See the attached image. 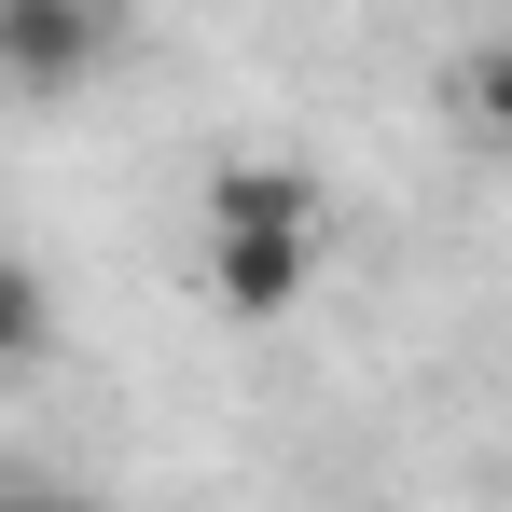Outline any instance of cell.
Instances as JSON below:
<instances>
[{
	"label": "cell",
	"instance_id": "obj_4",
	"mask_svg": "<svg viewBox=\"0 0 512 512\" xmlns=\"http://www.w3.org/2000/svg\"><path fill=\"white\" fill-rule=\"evenodd\" d=\"M471 111L512 139V42H485V56H471Z\"/></svg>",
	"mask_w": 512,
	"mask_h": 512
},
{
	"label": "cell",
	"instance_id": "obj_1",
	"mask_svg": "<svg viewBox=\"0 0 512 512\" xmlns=\"http://www.w3.org/2000/svg\"><path fill=\"white\" fill-rule=\"evenodd\" d=\"M319 277V180L305 167H222L208 180V291L236 319H277Z\"/></svg>",
	"mask_w": 512,
	"mask_h": 512
},
{
	"label": "cell",
	"instance_id": "obj_3",
	"mask_svg": "<svg viewBox=\"0 0 512 512\" xmlns=\"http://www.w3.org/2000/svg\"><path fill=\"white\" fill-rule=\"evenodd\" d=\"M0 346H14V360H42V277H28V263H14V277H0Z\"/></svg>",
	"mask_w": 512,
	"mask_h": 512
},
{
	"label": "cell",
	"instance_id": "obj_2",
	"mask_svg": "<svg viewBox=\"0 0 512 512\" xmlns=\"http://www.w3.org/2000/svg\"><path fill=\"white\" fill-rule=\"evenodd\" d=\"M97 42H111V14H70V0H0V70H14V84H70Z\"/></svg>",
	"mask_w": 512,
	"mask_h": 512
},
{
	"label": "cell",
	"instance_id": "obj_5",
	"mask_svg": "<svg viewBox=\"0 0 512 512\" xmlns=\"http://www.w3.org/2000/svg\"><path fill=\"white\" fill-rule=\"evenodd\" d=\"M14 512H56V499H14Z\"/></svg>",
	"mask_w": 512,
	"mask_h": 512
}]
</instances>
